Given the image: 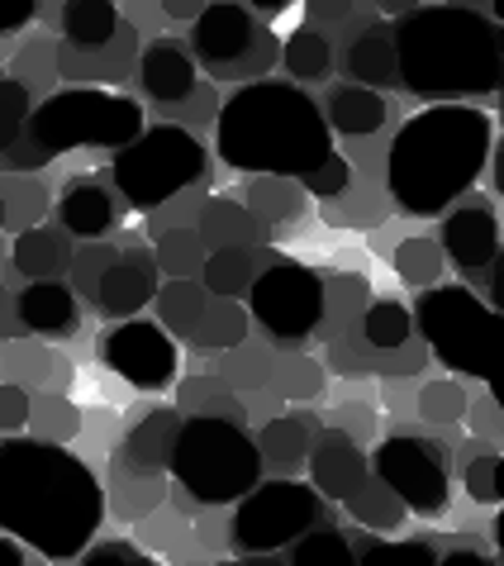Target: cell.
I'll list each match as a JSON object with an SVG mask.
<instances>
[{
  "label": "cell",
  "mask_w": 504,
  "mask_h": 566,
  "mask_svg": "<svg viewBox=\"0 0 504 566\" xmlns=\"http://www.w3.org/2000/svg\"><path fill=\"white\" fill-rule=\"evenodd\" d=\"M105 524V485L67 443L0 438V533L49 562H76Z\"/></svg>",
  "instance_id": "obj_1"
},
{
  "label": "cell",
  "mask_w": 504,
  "mask_h": 566,
  "mask_svg": "<svg viewBox=\"0 0 504 566\" xmlns=\"http://www.w3.org/2000/svg\"><path fill=\"white\" fill-rule=\"evenodd\" d=\"M491 148L495 119L485 109L471 101H433L400 124L396 144L386 153L390 200L414 219L443 214L481 181Z\"/></svg>",
  "instance_id": "obj_2"
},
{
  "label": "cell",
  "mask_w": 504,
  "mask_h": 566,
  "mask_svg": "<svg viewBox=\"0 0 504 566\" xmlns=\"http://www.w3.org/2000/svg\"><path fill=\"white\" fill-rule=\"evenodd\" d=\"M214 148L248 177H309L334 148L319 101L301 82L252 76L224 101L214 119Z\"/></svg>",
  "instance_id": "obj_3"
},
{
  "label": "cell",
  "mask_w": 504,
  "mask_h": 566,
  "mask_svg": "<svg viewBox=\"0 0 504 566\" xmlns=\"http://www.w3.org/2000/svg\"><path fill=\"white\" fill-rule=\"evenodd\" d=\"M396 76L419 101H476L500 91V24L471 6H419L396 24Z\"/></svg>",
  "instance_id": "obj_4"
},
{
  "label": "cell",
  "mask_w": 504,
  "mask_h": 566,
  "mask_svg": "<svg viewBox=\"0 0 504 566\" xmlns=\"http://www.w3.org/2000/svg\"><path fill=\"white\" fill-rule=\"evenodd\" d=\"M144 134V105L109 86H67L29 109L24 138L0 153L6 171H34L72 148H124Z\"/></svg>",
  "instance_id": "obj_5"
},
{
  "label": "cell",
  "mask_w": 504,
  "mask_h": 566,
  "mask_svg": "<svg viewBox=\"0 0 504 566\" xmlns=\"http://www.w3.org/2000/svg\"><path fill=\"white\" fill-rule=\"evenodd\" d=\"M167 471L177 476L186 500L233 505L262 481V452L243 423L219 415H186Z\"/></svg>",
  "instance_id": "obj_6"
},
{
  "label": "cell",
  "mask_w": 504,
  "mask_h": 566,
  "mask_svg": "<svg viewBox=\"0 0 504 566\" xmlns=\"http://www.w3.org/2000/svg\"><path fill=\"white\" fill-rule=\"evenodd\" d=\"M409 319H414V328L423 334V348L443 361L452 376H471V381H491L495 376L500 314L471 286L433 281V286L419 291Z\"/></svg>",
  "instance_id": "obj_7"
},
{
  "label": "cell",
  "mask_w": 504,
  "mask_h": 566,
  "mask_svg": "<svg viewBox=\"0 0 504 566\" xmlns=\"http://www.w3.org/2000/svg\"><path fill=\"white\" fill-rule=\"evenodd\" d=\"M109 177L134 210H157L210 177V157H204L200 138L181 124H153V129L144 124V134L115 148Z\"/></svg>",
  "instance_id": "obj_8"
},
{
  "label": "cell",
  "mask_w": 504,
  "mask_h": 566,
  "mask_svg": "<svg viewBox=\"0 0 504 566\" xmlns=\"http://www.w3.org/2000/svg\"><path fill=\"white\" fill-rule=\"evenodd\" d=\"M233 553L239 557H262L281 553L319 518V491L305 481H258L243 500H233Z\"/></svg>",
  "instance_id": "obj_9"
},
{
  "label": "cell",
  "mask_w": 504,
  "mask_h": 566,
  "mask_svg": "<svg viewBox=\"0 0 504 566\" xmlns=\"http://www.w3.org/2000/svg\"><path fill=\"white\" fill-rule=\"evenodd\" d=\"M248 314L281 343H305L324 324V276L295 258H266L248 286Z\"/></svg>",
  "instance_id": "obj_10"
},
{
  "label": "cell",
  "mask_w": 504,
  "mask_h": 566,
  "mask_svg": "<svg viewBox=\"0 0 504 566\" xmlns=\"http://www.w3.org/2000/svg\"><path fill=\"white\" fill-rule=\"evenodd\" d=\"M371 476H381L390 491L405 500L409 514L438 518L452 505V476H448V448L433 438H414V433H396L381 438L371 452Z\"/></svg>",
  "instance_id": "obj_11"
},
{
  "label": "cell",
  "mask_w": 504,
  "mask_h": 566,
  "mask_svg": "<svg viewBox=\"0 0 504 566\" xmlns=\"http://www.w3.org/2000/svg\"><path fill=\"white\" fill-rule=\"evenodd\" d=\"M101 357H105V367L115 371L119 381H129L134 390H167L181 367L177 338L157 319H138V314L119 319L101 338Z\"/></svg>",
  "instance_id": "obj_12"
},
{
  "label": "cell",
  "mask_w": 504,
  "mask_h": 566,
  "mask_svg": "<svg viewBox=\"0 0 504 566\" xmlns=\"http://www.w3.org/2000/svg\"><path fill=\"white\" fill-rule=\"evenodd\" d=\"M258 34H262L258 20H252L248 6H239V0H210V6L191 20V49L204 67L219 72V76L229 67H239V62L252 53Z\"/></svg>",
  "instance_id": "obj_13"
},
{
  "label": "cell",
  "mask_w": 504,
  "mask_h": 566,
  "mask_svg": "<svg viewBox=\"0 0 504 566\" xmlns=\"http://www.w3.org/2000/svg\"><path fill=\"white\" fill-rule=\"evenodd\" d=\"M443 258H452L462 272H491L500 258V219L491 206L471 200V206H448L443 210Z\"/></svg>",
  "instance_id": "obj_14"
},
{
  "label": "cell",
  "mask_w": 504,
  "mask_h": 566,
  "mask_svg": "<svg viewBox=\"0 0 504 566\" xmlns=\"http://www.w3.org/2000/svg\"><path fill=\"white\" fill-rule=\"evenodd\" d=\"M305 462H309V476H314V491L328 495V500H348L361 481L371 476V462H367V452L357 448V438L348 429H324L319 438H309V452H305Z\"/></svg>",
  "instance_id": "obj_15"
},
{
  "label": "cell",
  "mask_w": 504,
  "mask_h": 566,
  "mask_svg": "<svg viewBox=\"0 0 504 566\" xmlns=\"http://www.w3.org/2000/svg\"><path fill=\"white\" fill-rule=\"evenodd\" d=\"M181 410L177 405H157L138 423H129V433L119 438L115 448V467L119 471H153V476H167V462H171V448H177V433H181Z\"/></svg>",
  "instance_id": "obj_16"
},
{
  "label": "cell",
  "mask_w": 504,
  "mask_h": 566,
  "mask_svg": "<svg viewBox=\"0 0 504 566\" xmlns=\"http://www.w3.org/2000/svg\"><path fill=\"white\" fill-rule=\"evenodd\" d=\"M157 291V258L148 248H129L109 262V272L101 276L96 291V310L109 314V319H129V314L148 310Z\"/></svg>",
  "instance_id": "obj_17"
},
{
  "label": "cell",
  "mask_w": 504,
  "mask_h": 566,
  "mask_svg": "<svg viewBox=\"0 0 504 566\" xmlns=\"http://www.w3.org/2000/svg\"><path fill=\"white\" fill-rule=\"evenodd\" d=\"M14 319H20V328H29V334H39V338H67V334H76V324H82L76 291L62 286L57 276L29 281V286L14 295Z\"/></svg>",
  "instance_id": "obj_18"
},
{
  "label": "cell",
  "mask_w": 504,
  "mask_h": 566,
  "mask_svg": "<svg viewBox=\"0 0 504 566\" xmlns=\"http://www.w3.org/2000/svg\"><path fill=\"white\" fill-rule=\"evenodd\" d=\"M138 82H144V91L157 105H181L196 96L200 72H196V57L186 53L181 43L157 39L144 49V57H138Z\"/></svg>",
  "instance_id": "obj_19"
},
{
  "label": "cell",
  "mask_w": 504,
  "mask_h": 566,
  "mask_svg": "<svg viewBox=\"0 0 504 566\" xmlns=\"http://www.w3.org/2000/svg\"><path fill=\"white\" fill-rule=\"evenodd\" d=\"M57 229H67L76 243L105 239L115 229V196L96 177H72L57 196Z\"/></svg>",
  "instance_id": "obj_20"
},
{
  "label": "cell",
  "mask_w": 504,
  "mask_h": 566,
  "mask_svg": "<svg viewBox=\"0 0 504 566\" xmlns=\"http://www.w3.org/2000/svg\"><path fill=\"white\" fill-rule=\"evenodd\" d=\"M196 233L204 248H262L272 233H266V224L258 214H252L243 200H229V196H214L204 200L200 214H196Z\"/></svg>",
  "instance_id": "obj_21"
},
{
  "label": "cell",
  "mask_w": 504,
  "mask_h": 566,
  "mask_svg": "<svg viewBox=\"0 0 504 566\" xmlns=\"http://www.w3.org/2000/svg\"><path fill=\"white\" fill-rule=\"evenodd\" d=\"M324 119H328V134L371 138V134L386 129L390 105L381 101V91H371V86H338V91H328Z\"/></svg>",
  "instance_id": "obj_22"
},
{
  "label": "cell",
  "mask_w": 504,
  "mask_h": 566,
  "mask_svg": "<svg viewBox=\"0 0 504 566\" xmlns=\"http://www.w3.org/2000/svg\"><path fill=\"white\" fill-rule=\"evenodd\" d=\"M10 262H14V272L29 276V281H49L57 272H67L72 233L53 229V224H29V229H20V239L10 248Z\"/></svg>",
  "instance_id": "obj_23"
},
{
  "label": "cell",
  "mask_w": 504,
  "mask_h": 566,
  "mask_svg": "<svg viewBox=\"0 0 504 566\" xmlns=\"http://www.w3.org/2000/svg\"><path fill=\"white\" fill-rule=\"evenodd\" d=\"M134 53H138V29L119 20L115 39H109L105 49H96V53L62 49V53H57V67H62V76H67V82H86V76H91V82H96V76H105V82H119V76L129 72Z\"/></svg>",
  "instance_id": "obj_24"
},
{
  "label": "cell",
  "mask_w": 504,
  "mask_h": 566,
  "mask_svg": "<svg viewBox=\"0 0 504 566\" xmlns=\"http://www.w3.org/2000/svg\"><path fill=\"white\" fill-rule=\"evenodd\" d=\"M343 67L357 86H371V91H386L396 86V39H390V29H361V34L348 43V57H343Z\"/></svg>",
  "instance_id": "obj_25"
},
{
  "label": "cell",
  "mask_w": 504,
  "mask_h": 566,
  "mask_svg": "<svg viewBox=\"0 0 504 566\" xmlns=\"http://www.w3.org/2000/svg\"><path fill=\"white\" fill-rule=\"evenodd\" d=\"M119 29V6L115 0H67L62 6V34H67V49L76 53H96L115 39Z\"/></svg>",
  "instance_id": "obj_26"
},
{
  "label": "cell",
  "mask_w": 504,
  "mask_h": 566,
  "mask_svg": "<svg viewBox=\"0 0 504 566\" xmlns=\"http://www.w3.org/2000/svg\"><path fill=\"white\" fill-rule=\"evenodd\" d=\"M248 324H252V314L239 305V301H224V295H210L204 301V310H200V319H196V328H191V348L196 353H224V348H233V343H243L248 338Z\"/></svg>",
  "instance_id": "obj_27"
},
{
  "label": "cell",
  "mask_w": 504,
  "mask_h": 566,
  "mask_svg": "<svg viewBox=\"0 0 504 566\" xmlns=\"http://www.w3.org/2000/svg\"><path fill=\"white\" fill-rule=\"evenodd\" d=\"M258 266H262V253L258 248H210L200 262V272H204V291L210 295H224V301H243L248 286H252V276H258Z\"/></svg>",
  "instance_id": "obj_28"
},
{
  "label": "cell",
  "mask_w": 504,
  "mask_h": 566,
  "mask_svg": "<svg viewBox=\"0 0 504 566\" xmlns=\"http://www.w3.org/2000/svg\"><path fill=\"white\" fill-rule=\"evenodd\" d=\"M243 206L272 229V224H295L309 210V196L295 177H252Z\"/></svg>",
  "instance_id": "obj_29"
},
{
  "label": "cell",
  "mask_w": 504,
  "mask_h": 566,
  "mask_svg": "<svg viewBox=\"0 0 504 566\" xmlns=\"http://www.w3.org/2000/svg\"><path fill=\"white\" fill-rule=\"evenodd\" d=\"M309 419L301 415H276V419H266L262 423V433H258V452H262V467H276L281 476L295 467H305V452H309Z\"/></svg>",
  "instance_id": "obj_30"
},
{
  "label": "cell",
  "mask_w": 504,
  "mask_h": 566,
  "mask_svg": "<svg viewBox=\"0 0 504 566\" xmlns=\"http://www.w3.org/2000/svg\"><path fill=\"white\" fill-rule=\"evenodd\" d=\"M105 500H109L105 514L124 518V524H138V518L162 510L167 485H162V476H153V471H119L115 467V485L105 491Z\"/></svg>",
  "instance_id": "obj_31"
},
{
  "label": "cell",
  "mask_w": 504,
  "mask_h": 566,
  "mask_svg": "<svg viewBox=\"0 0 504 566\" xmlns=\"http://www.w3.org/2000/svg\"><path fill=\"white\" fill-rule=\"evenodd\" d=\"M204 301H210V291H204L200 281H191V276H167V286L153 291L157 324H162L171 338H191V328L200 319Z\"/></svg>",
  "instance_id": "obj_32"
},
{
  "label": "cell",
  "mask_w": 504,
  "mask_h": 566,
  "mask_svg": "<svg viewBox=\"0 0 504 566\" xmlns=\"http://www.w3.org/2000/svg\"><path fill=\"white\" fill-rule=\"evenodd\" d=\"M343 510L353 514V524H361L367 533H390V528H400L409 510H405V500L390 491V485L381 476H367L357 485V491L343 500Z\"/></svg>",
  "instance_id": "obj_33"
},
{
  "label": "cell",
  "mask_w": 504,
  "mask_h": 566,
  "mask_svg": "<svg viewBox=\"0 0 504 566\" xmlns=\"http://www.w3.org/2000/svg\"><path fill=\"white\" fill-rule=\"evenodd\" d=\"M177 410H181V415H219V419H233V423L248 419L243 400L233 396V386L219 381V376H186Z\"/></svg>",
  "instance_id": "obj_34"
},
{
  "label": "cell",
  "mask_w": 504,
  "mask_h": 566,
  "mask_svg": "<svg viewBox=\"0 0 504 566\" xmlns=\"http://www.w3.org/2000/svg\"><path fill=\"white\" fill-rule=\"evenodd\" d=\"M286 547L295 566H353L357 562V547L348 543V533H338L334 524H319V518Z\"/></svg>",
  "instance_id": "obj_35"
},
{
  "label": "cell",
  "mask_w": 504,
  "mask_h": 566,
  "mask_svg": "<svg viewBox=\"0 0 504 566\" xmlns=\"http://www.w3.org/2000/svg\"><path fill=\"white\" fill-rule=\"evenodd\" d=\"M390 266H396V276L405 281L409 291H423V286H433V281H443L448 258H443V248H438L433 239L414 233V239L396 243V253H390Z\"/></svg>",
  "instance_id": "obj_36"
},
{
  "label": "cell",
  "mask_w": 504,
  "mask_h": 566,
  "mask_svg": "<svg viewBox=\"0 0 504 566\" xmlns=\"http://www.w3.org/2000/svg\"><path fill=\"white\" fill-rule=\"evenodd\" d=\"M324 381H328V371H324L314 357L286 353V357L272 361V386H266V390H276L281 400L305 405V400H319V396H324Z\"/></svg>",
  "instance_id": "obj_37"
},
{
  "label": "cell",
  "mask_w": 504,
  "mask_h": 566,
  "mask_svg": "<svg viewBox=\"0 0 504 566\" xmlns=\"http://www.w3.org/2000/svg\"><path fill=\"white\" fill-rule=\"evenodd\" d=\"M371 305V286L367 276H324V324L314 328V334L324 338H338V324L357 319V310Z\"/></svg>",
  "instance_id": "obj_38"
},
{
  "label": "cell",
  "mask_w": 504,
  "mask_h": 566,
  "mask_svg": "<svg viewBox=\"0 0 504 566\" xmlns=\"http://www.w3.org/2000/svg\"><path fill=\"white\" fill-rule=\"evenodd\" d=\"M281 57H286V72L295 76V82H324L328 67H334V49H328V39L314 24L291 29V39H286V49H281Z\"/></svg>",
  "instance_id": "obj_39"
},
{
  "label": "cell",
  "mask_w": 504,
  "mask_h": 566,
  "mask_svg": "<svg viewBox=\"0 0 504 566\" xmlns=\"http://www.w3.org/2000/svg\"><path fill=\"white\" fill-rule=\"evenodd\" d=\"M409 334H414L409 305H400V301H371L367 310H361V338H367V348L390 353V348H400V343H409Z\"/></svg>",
  "instance_id": "obj_40"
},
{
  "label": "cell",
  "mask_w": 504,
  "mask_h": 566,
  "mask_svg": "<svg viewBox=\"0 0 504 566\" xmlns=\"http://www.w3.org/2000/svg\"><path fill=\"white\" fill-rule=\"evenodd\" d=\"M272 353L266 348H252V343H233V348L219 353V381L239 386V390H266L272 386Z\"/></svg>",
  "instance_id": "obj_41"
},
{
  "label": "cell",
  "mask_w": 504,
  "mask_h": 566,
  "mask_svg": "<svg viewBox=\"0 0 504 566\" xmlns=\"http://www.w3.org/2000/svg\"><path fill=\"white\" fill-rule=\"evenodd\" d=\"M34 438H43V443H72L76 433H82V410L67 400V396H43L29 405V423H24Z\"/></svg>",
  "instance_id": "obj_42"
},
{
  "label": "cell",
  "mask_w": 504,
  "mask_h": 566,
  "mask_svg": "<svg viewBox=\"0 0 504 566\" xmlns=\"http://www.w3.org/2000/svg\"><path fill=\"white\" fill-rule=\"evenodd\" d=\"M153 258H157V272L191 276V272H200V262H204V243H200L196 229L171 224V229H157V253Z\"/></svg>",
  "instance_id": "obj_43"
},
{
  "label": "cell",
  "mask_w": 504,
  "mask_h": 566,
  "mask_svg": "<svg viewBox=\"0 0 504 566\" xmlns=\"http://www.w3.org/2000/svg\"><path fill=\"white\" fill-rule=\"evenodd\" d=\"M119 258V248H109L105 239H86L82 248H72V262H67V276H72V291L82 301L96 305V291H101V276L109 272V262Z\"/></svg>",
  "instance_id": "obj_44"
},
{
  "label": "cell",
  "mask_w": 504,
  "mask_h": 566,
  "mask_svg": "<svg viewBox=\"0 0 504 566\" xmlns=\"http://www.w3.org/2000/svg\"><path fill=\"white\" fill-rule=\"evenodd\" d=\"M466 405L471 396L456 381H423L414 396V410L423 423H456V419H466Z\"/></svg>",
  "instance_id": "obj_45"
},
{
  "label": "cell",
  "mask_w": 504,
  "mask_h": 566,
  "mask_svg": "<svg viewBox=\"0 0 504 566\" xmlns=\"http://www.w3.org/2000/svg\"><path fill=\"white\" fill-rule=\"evenodd\" d=\"M0 200H6V224H14V229H29L49 214V191L29 177L0 181Z\"/></svg>",
  "instance_id": "obj_46"
},
{
  "label": "cell",
  "mask_w": 504,
  "mask_h": 566,
  "mask_svg": "<svg viewBox=\"0 0 504 566\" xmlns=\"http://www.w3.org/2000/svg\"><path fill=\"white\" fill-rule=\"evenodd\" d=\"M29 109H34V101H29V86L20 82V76H0V153L24 138Z\"/></svg>",
  "instance_id": "obj_47"
},
{
  "label": "cell",
  "mask_w": 504,
  "mask_h": 566,
  "mask_svg": "<svg viewBox=\"0 0 504 566\" xmlns=\"http://www.w3.org/2000/svg\"><path fill=\"white\" fill-rule=\"evenodd\" d=\"M353 566H438L433 543L405 538V543H367Z\"/></svg>",
  "instance_id": "obj_48"
},
{
  "label": "cell",
  "mask_w": 504,
  "mask_h": 566,
  "mask_svg": "<svg viewBox=\"0 0 504 566\" xmlns=\"http://www.w3.org/2000/svg\"><path fill=\"white\" fill-rule=\"evenodd\" d=\"M348 181H353V167H348V157L343 153H328L309 177H301L305 196H319V200H338L343 191H348Z\"/></svg>",
  "instance_id": "obj_49"
},
{
  "label": "cell",
  "mask_w": 504,
  "mask_h": 566,
  "mask_svg": "<svg viewBox=\"0 0 504 566\" xmlns=\"http://www.w3.org/2000/svg\"><path fill=\"white\" fill-rule=\"evenodd\" d=\"M466 495L476 500V505H500V458L495 452H476V458H466Z\"/></svg>",
  "instance_id": "obj_50"
},
{
  "label": "cell",
  "mask_w": 504,
  "mask_h": 566,
  "mask_svg": "<svg viewBox=\"0 0 504 566\" xmlns=\"http://www.w3.org/2000/svg\"><path fill=\"white\" fill-rule=\"evenodd\" d=\"M29 390L20 381H0V433H24V423H29Z\"/></svg>",
  "instance_id": "obj_51"
},
{
  "label": "cell",
  "mask_w": 504,
  "mask_h": 566,
  "mask_svg": "<svg viewBox=\"0 0 504 566\" xmlns=\"http://www.w3.org/2000/svg\"><path fill=\"white\" fill-rule=\"evenodd\" d=\"M82 562L86 566H109V562H119V566H148L153 553H144L138 543H86Z\"/></svg>",
  "instance_id": "obj_52"
},
{
  "label": "cell",
  "mask_w": 504,
  "mask_h": 566,
  "mask_svg": "<svg viewBox=\"0 0 504 566\" xmlns=\"http://www.w3.org/2000/svg\"><path fill=\"white\" fill-rule=\"evenodd\" d=\"M423 361H429V348L400 343V348L381 353V371H386V376H414V371H423Z\"/></svg>",
  "instance_id": "obj_53"
},
{
  "label": "cell",
  "mask_w": 504,
  "mask_h": 566,
  "mask_svg": "<svg viewBox=\"0 0 504 566\" xmlns=\"http://www.w3.org/2000/svg\"><path fill=\"white\" fill-rule=\"evenodd\" d=\"M39 0H0V39L14 34V29H24L29 20H34Z\"/></svg>",
  "instance_id": "obj_54"
},
{
  "label": "cell",
  "mask_w": 504,
  "mask_h": 566,
  "mask_svg": "<svg viewBox=\"0 0 504 566\" xmlns=\"http://www.w3.org/2000/svg\"><path fill=\"white\" fill-rule=\"evenodd\" d=\"M357 0H305V10H309V20L314 24H343L353 14Z\"/></svg>",
  "instance_id": "obj_55"
},
{
  "label": "cell",
  "mask_w": 504,
  "mask_h": 566,
  "mask_svg": "<svg viewBox=\"0 0 504 566\" xmlns=\"http://www.w3.org/2000/svg\"><path fill=\"white\" fill-rule=\"evenodd\" d=\"M334 423H338V429H348V433H371V423H376V415L367 410V405H338V410H334Z\"/></svg>",
  "instance_id": "obj_56"
},
{
  "label": "cell",
  "mask_w": 504,
  "mask_h": 566,
  "mask_svg": "<svg viewBox=\"0 0 504 566\" xmlns=\"http://www.w3.org/2000/svg\"><path fill=\"white\" fill-rule=\"evenodd\" d=\"M471 410V405H466ZM471 433H485V438H495L500 433V415H495V400H481L476 410H471V423H466Z\"/></svg>",
  "instance_id": "obj_57"
},
{
  "label": "cell",
  "mask_w": 504,
  "mask_h": 566,
  "mask_svg": "<svg viewBox=\"0 0 504 566\" xmlns=\"http://www.w3.org/2000/svg\"><path fill=\"white\" fill-rule=\"evenodd\" d=\"M210 6V0H162V10H167V20H196V14Z\"/></svg>",
  "instance_id": "obj_58"
},
{
  "label": "cell",
  "mask_w": 504,
  "mask_h": 566,
  "mask_svg": "<svg viewBox=\"0 0 504 566\" xmlns=\"http://www.w3.org/2000/svg\"><path fill=\"white\" fill-rule=\"evenodd\" d=\"M0 566H24V543L0 533Z\"/></svg>",
  "instance_id": "obj_59"
},
{
  "label": "cell",
  "mask_w": 504,
  "mask_h": 566,
  "mask_svg": "<svg viewBox=\"0 0 504 566\" xmlns=\"http://www.w3.org/2000/svg\"><path fill=\"white\" fill-rule=\"evenodd\" d=\"M438 566H491L481 553H471V547H456V553H448V557H438Z\"/></svg>",
  "instance_id": "obj_60"
},
{
  "label": "cell",
  "mask_w": 504,
  "mask_h": 566,
  "mask_svg": "<svg viewBox=\"0 0 504 566\" xmlns=\"http://www.w3.org/2000/svg\"><path fill=\"white\" fill-rule=\"evenodd\" d=\"M376 6H381L386 14H396V20H400L405 10H414V6H443V0H376Z\"/></svg>",
  "instance_id": "obj_61"
},
{
  "label": "cell",
  "mask_w": 504,
  "mask_h": 566,
  "mask_svg": "<svg viewBox=\"0 0 504 566\" xmlns=\"http://www.w3.org/2000/svg\"><path fill=\"white\" fill-rule=\"evenodd\" d=\"M243 6H252V10H262V14H281V10H291L295 0H243Z\"/></svg>",
  "instance_id": "obj_62"
},
{
  "label": "cell",
  "mask_w": 504,
  "mask_h": 566,
  "mask_svg": "<svg viewBox=\"0 0 504 566\" xmlns=\"http://www.w3.org/2000/svg\"><path fill=\"white\" fill-rule=\"evenodd\" d=\"M0 224H6V200H0Z\"/></svg>",
  "instance_id": "obj_63"
}]
</instances>
